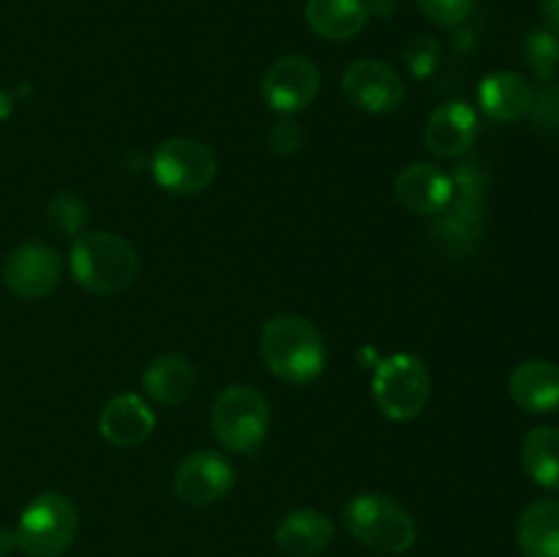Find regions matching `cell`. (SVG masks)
Here are the masks:
<instances>
[{
  "label": "cell",
  "mask_w": 559,
  "mask_h": 557,
  "mask_svg": "<svg viewBox=\"0 0 559 557\" xmlns=\"http://www.w3.org/2000/svg\"><path fill=\"white\" fill-rule=\"evenodd\" d=\"M260 355L267 371L287 386H309L328 364L325 339L300 315H273L260 331Z\"/></svg>",
  "instance_id": "6da1fadb"
},
{
  "label": "cell",
  "mask_w": 559,
  "mask_h": 557,
  "mask_svg": "<svg viewBox=\"0 0 559 557\" xmlns=\"http://www.w3.org/2000/svg\"><path fill=\"white\" fill-rule=\"evenodd\" d=\"M453 197L445 211L435 216V235L459 254H469L478 246L486 224V202H489V164L480 156H467L456 167Z\"/></svg>",
  "instance_id": "7a4b0ae2"
},
{
  "label": "cell",
  "mask_w": 559,
  "mask_h": 557,
  "mask_svg": "<svg viewBox=\"0 0 559 557\" xmlns=\"http://www.w3.org/2000/svg\"><path fill=\"white\" fill-rule=\"evenodd\" d=\"M344 530L380 555H404L418 538L415 519L396 497L382 491H360L342 508Z\"/></svg>",
  "instance_id": "3957f363"
},
{
  "label": "cell",
  "mask_w": 559,
  "mask_h": 557,
  "mask_svg": "<svg viewBox=\"0 0 559 557\" xmlns=\"http://www.w3.org/2000/svg\"><path fill=\"white\" fill-rule=\"evenodd\" d=\"M71 276L93 295H118L131 287L140 273L134 246L115 233L76 235L69 254Z\"/></svg>",
  "instance_id": "277c9868"
},
{
  "label": "cell",
  "mask_w": 559,
  "mask_h": 557,
  "mask_svg": "<svg viewBox=\"0 0 559 557\" xmlns=\"http://www.w3.org/2000/svg\"><path fill=\"white\" fill-rule=\"evenodd\" d=\"M211 429L222 448H227L229 453L249 457V453L260 451L271 431V407L257 388L235 382L213 399Z\"/></svg>",
  "instance_id": "5b68a950"
},
{
  "label": "cell",
  "mask_w": 559,
  "mask_h": 557,
  "mask_svg": "<svg viewBox=\"0 0 559 557\" xmlns=\"http://www.w3.org/2000/svg\"><path fill=\"white\" fill-rule=\"evenodd\" d=\"M80 530L76 506L60 491L33 497L16 522V546L27 557H60L71 549Z\"/></svg>",
  "instance_id": "8992f818"
},
{
  "label": "cell",
  "mask_w": 559,
  "mask_h": 557,
  "mask_svg": "<svg viewBox=\"0 0 559 557\" xmlns=\"http://www.w3.org/2000/svg\"><path fill=\"white\" fill-rule=\"evenodd\" d=\"M371 393L385 418L413 420L429 404L431 375L418 355L393 353L374 369Z\"/></svg>",
  "instance_id": "52a82bcc"
},
{
  "label": "cell",
  "mask_w": 559,
  "mask_h": 557,
  "mask_svg": "<svg viewBox=\"0 0 559 557\" xmlns=\"http://www.w3.org/2000/svg\"><path fill=\"white\" fill-rule=\"evenodd\" d=\"M153 180L178 197L202 194L216 180V153L191 137H173L156 147L151 158Z\"/></svg>",
  "instance_id": "ba28073f"
},
{
  "label": "cell",
  "mask_w": 559,
  "mask_h": 557,
  "mask_svg": "<svg viewBox=\"0 0 559 557\" xmlns=\"http://www.w3.org/2000/svg\"><path fill=\"white\" fill-rule=\"evenodd\" d=\"M342 93L360 112L388 115L402 107L407 85L393 66L374 58H364L344 69Z\"/></svg>",
  "instance_id": "9c48e42d"
},
{
  "label": "cell",
  "mask_w": 559,
  "mask_h": 557,
  "mask_svg": "<svg viewBox=\"0 0 559 557\" xmlns=\"http://www.w3.org/2000/svg\"><path fill=\"white\" fill-rule=\"evenodd\" d=\"M63 276L60 254L44 240H25L9 251L3 262V282L16 298L41 300L58 289Z\"/></svg>",
  "instance_id": "30bf717a"
},
{
  "label": "cell",
  "mask_w": 559,
  "mask_h": 557,
  "mask_svg": "<svg viewBox=\"0 0 559 557\" xmlns=\"http://www.w3.org/2000/svg\"><path fill=\"white\" fill-rule=\"evenodd\" d=\"M260 91L273 112H304L320 93V69L306 55H284L265 71Z\"/></svg>",
  "instance_id": "8fae6325"
},
{
  "label": "cell",
  "mask_w": 559,
  "mask_h": 557,
  "mask_svg": "<svg viewBox=\"0 0 559 557\" xmlns=\"http://www.w3.org/2000/svg\"><path fill=\"white\" fill-rule=\"evenodd\" d=\"M235 486V467L224 453L194 451L178 464L173 489L186 506H213Z\"/></svg>",
  "instance_id": "7c38bea8"
},
{
  "label": "cell",
  "mask_w": 559,
  "mask_h": 557,
  "mask_svg": "<svg viewBox=\"0 0 559 557\" xmlns=\"http://www.w3.org/2000/svg\"><path fill=\"white\" fill-rule=\"evenodd\" d=\"M480 137V118L467 102H445L429 115L424 145L437 158H462Z\"/></svg>",
  "instance_id": "4fadbf2b"
},
{
  "label": "cell",
  "mask_w": 559,
  "mask_h": 557,
  "mask_svg": "<svg viewBox=\"0 0 559 557\" xmlns=\"http://www.w3.org/2000/svg\"><path fill=\"white\" fill-rule=\"evenodd\" d=\"M399 205L415 216H440L453 197V178L431 162H418L404 167L393 183Z\"/></svg>",
  "instance_id": "5bb4252c"
},
{
  "label": "cell",
  "mask_w": 559,
  "mask_h": 557,
  "mask_svg": "<svg viewBox=\"0 0 559 557\" xmlns=\"http://www.w3.org/2000/svg\"><path fill=\"white\" fill-rule=\"evenodd\" d=\"M156 429V415L151 404L136 393H118L104 404L98 415V431L118 448H136L151 440Z\"/></svg>",
  "instance_id": "9a60e30c"
},
{
  "label": "cell",
  "mask_w": 559,
  "mask_h": 557,
  "mask_svg": "<svg viewBox=\"0 0 559 557\" xmlns=\"http://www.w3.org/2000/svg\"><path fill=\"white\" fill-rule=\"evenodd\" d=\"M508 393L524 413H559V364L544 358L522 360L508 377Z\"/></svg>",
  "instance_id": "2e32d148"
},
{
  "label": "cell",
  "mask_w": 559,
  "mask_h": 557,
  "mask_svg": "<svg viewBox=\"0 0 559 557\" xmlns=\"http://www.w3.org/2000/svg\"><path fill=\"white\" fill-rule=\"evenodd\" d=\"M535 91L516 71H491L478 85V104L497 123H516L533 112Z\"/></svg>",
  "instance_id": "e0dca14e"
},
{
  "label": "cell",
  "mask_w": 559,
  "mask_h": 557,
  "mask_svg": "<svg viewBox=\"0 0 559 557\" xmlns=\"http://www.w3.org/2000/svg\"><path fill=\"white\" fill-rule=\"evenodd\" d=\"M197 388L194 366L186 355L164 353L142 371V391L162 407H180Z\"/></svg>",
  "instance_id": "ac0fdd59"
},
{
  "label": "cell",
  "mask_w": 559,
  "mask_h": 557,
  "mask_svg": "<svg viewBox=\"0 0 559 557\" xmlns=\"http://www.w3.org/2000/svg\"><path fill=\"white\" fill-rule=\"evenodd\" d=\"M331 541L333 522L314 508H295L276 528V544L287 557H317Z\"/></svg>",
  "instance_id": "d6986e66"
},
{
  "label": "cell",
  "mask_w": 559,
  "mask_h": 557,
  "mask_svg": "<svg viewBox=\"0 0 559 557\" xmlns=\"http://www.w3.org/2000/svg\"><path fill=\"white\" fill-rule=\"evenodd\" d=\"M366 0H306V22L328 42H349L369 22Z\"/></svg>",
  "instance_id": "ffe728a7"
},
{
  "label": "cell",
  "mask_w": 559,
  "mask_h": 557,
  "mask_svg": "<svg viewBox=\"0 0 559 557\" xmlns=\"http://www.w3.org/2000/svg\"><path fill=\"white\" fill-rule=\"evenodd\" d=\"M516 544L524 557H559V500L530 502L516 524Z\"/></svg>",
  "instance_id": "44dd1931"
},
{
  "label": "cell",
  "mask_w": 559,
  "mask_h": 557,
  "mask_svg": "<svg viewBox=\"0 0 559 557\" xmlns=\"http://www.w3.org/2000/svg\"><path fill=\"white\" fill-rule=\"evenodd\" d=\"M522 467L540 489L559 491V426H535L522 440Z\"/></svg>",
  "instance_id": "7402d4cb"
},
{
  "label": "cell",
  "mask_w": 559,
  "mask_h": 557,
  "mask_svg": "<svg viewBox=\"0 0 559 557\" xmlns=\"http://www.w3.org/2000/svg\"><path fill=\"white\" fill-rule=\"evenodd\" d=\"M524 58H527V66L533 69V74L538 80L551 82L555 80L559 69V36L551 33L549 27H538L527 36L524 42Z\"/></svg>",
  "instance_id": "603a6c76"
},
{
  "label": "cell",
  "mask_w": 559,
  "mask_h": 557,
  "mask_svg": "<svg viewBox=\"0 0 559 557\" xmlns=\"http://www.w3.org/2000/svg\"><path fill=\"white\" fill-rule=\"evenodd\" d=\"M47 222L49 227L58 229L66 235H82V227L87 222V205L80 194L74 191H60L58 197H52L47 208Z\"/></svg>",
  "instance_id": "cb8c5ba5"
},
{
  "label": "cell",
  "mask_w": 559,
  "mask_h": 557,
  "mask_svg": "<svg viewBox=\"0 0 559 557\" xmlns=\"http://www.w3.org/2000/svg\"><path fill=\"white\" fill-rule=\"evenodd\" d=\"M442 60V49L440 42L429 33H418V36L409 38L404 44V66L409 69V74L418 76V80H426V76L435 74L440 69Z\"/></svg>",
  "instance_id": "d4e9b609"
},
{
  "label": "cell",
  "mask_w": 559,
  "mask_h": 557,
  "mask_svg": "<svg viewBox=\"0 0 559 557\" xmlns=\"http://www.w3.org/2000/svg\"><path fill=\"white\" fill-rule=\"evenodd\" d=\"M420 14L440 27H456L469 20L475 0H415Z\"/></svg>",
  "instance_id": "484cf974"
},
{
  "label": "cell",
  "mask_w": 559,
  "mask_h": 557,
  "mask_svg": "<svg viewBox=\"0 0 559 557\" xmlns=\"http://www.w3.org/2000/svg\"><path fill=\"white\" fill-rule=\"evenodd\" d=\"M533 120L538 129L544 131H559V85L546 82L540 93H535L533 102Z\"/></svg>",
  "instance_id": "4316f807"
},
{
  "label": "cell",
  "mask_w": 559,
  "mask_h": 557,
  "mask_svg": "<svg viewBox=\"0 0 559 557\" xmlns=\"http://www.w3.org/2000/svg\"><path fill=\"white\" fill-rule=\"evenodd\" d=\"M267 142H271V147L276 153L289 156V153H298L304 147V129L298 123H293V120H278L271 129V134H267Z\"/></svg>",
  "instance_id": "83f0119b"
},
{
  "label": "cell",
  "mask_w": 559,
  "mask_h": 557,
  "mask_svg": "<svg viewBox=\"0 0 559 557\" xmlns=\"http://www.w3.org/2000/svg\"><path fill=\"white\" fill-rule=\"evenodd\" d=\"M538 11L544 16L546 27L559 36V0H538Z\"/></svg>",
  "instance_id": "f1b7e54d"
},
{
  "label": "cell",
  "mask_w": 559,
  "mask_h": 557,
  "mask_svg": "<svg viewBox=\"0 0 559 557\" xmlns=\"http://www.w3.org/2000/svg\"><path fill=\"white\" fill-rule=\"evenodd\" d=\"M14 546H16V535L11 533V530L0 528V557L9 555V552L14 549Z\"/></svg>",
  "instance_id": "f546056e"
},
{
  "label": "cell",
  "mask_w": 559,
  "mask_h": 557,
  "mask_svg": "<svg viewBox=\"0 0 559 557\" xmlns=\"http://www.w3.org/2000/svg\"><path fill=\"white\" fill-rule=\"evenodd\" d=\"M11 109H14V98H11L9 93H5L3 87H0V123H3V120L9 118Z\"/></svg>",
  "instance_id": "4dcf8cb0"
}]
</instances>
